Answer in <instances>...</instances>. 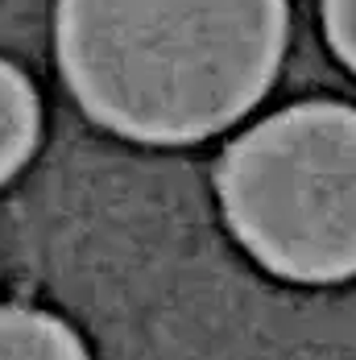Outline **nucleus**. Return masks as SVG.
Wrapping results in <instances>:
<instances>
[{
  "label": "nucleus",
  "instance_id": "f257e3e1",
  "mask_svg": "<svg viewBox=\"0 0 356 360\" xmlns=\"http://www.w3.org/2000/svg\"><path fill=\"white\" fill-rule=\"evenodd\" d=\"M286 0H58V67L96 124L141 145L208 141L261 104Z\"/></svg>",
  "mask_w": 356,
  "mask_h": 360
},
{
  "label": "nucleus",
  "instance_id": "f03ea898",
  "mask_svg": "<svg viewBox=\"0 0 356 360\" xmlns=\"http://www.w3.org/2000/svg\"><path fill=\"white\" fill-rule=\"evenodd\" d=\"M232 236L286 282L356 278V108L298 104L253 124L220 158Z\"/></svg>",
  "mask_w": 356,
  "mask_h": 360
},
{
  "label": "nucleus",
  "instance_id": "20e7f679",
  "mask_svg": "<svg viewBox=\"0 0 356 360\" xmlns=\"http://www.w3.org/2000/svg\"><path fill=\"white\" fill-rule=\"evenodd\" d=\"M37 145V96L30 79L0 58V182L13 179Z\"/></svg>",
  "mask_w": 356,
  "mask_h": 360
},
{
  "label": "nucleus",
  "instance_id": "39448f33",
  "mask_svg": "<svg viewBox=\"0 0 356 360\" xmlns=\"http://www.w3.org/2000/svg\"><path fill=\"white\" fill-rule=\"evenodd\" d=\"M323 25L331 50L356 71V0H323Z\"/></svg>",
  "mask_w": 356,
  "mask_h": 360
},
{
  "label": "nucleus",
  "instance_id": "7ed1b4c3",
  "mask_svg": "<svg viewBox=\"0 0 356 360\" xmlns=\"http://www.w3.org/2000/svg\"><path fill=\"white\" fill-rule=\"evenodd\" d=\"M0 360H87V348L46 311L0 307Z\"/></svg>",
  "mask_w": 356,
  "mask_h": 360
}]
</instances>
